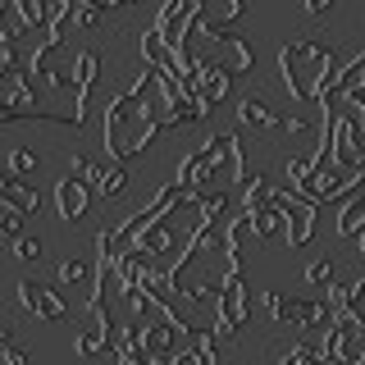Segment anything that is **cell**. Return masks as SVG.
<instances>
[{"mask_svg": "<svg viewBox=\"0 0 365 365\" xmlns=\"http://www.w3.org/2000/svg\"><path fill=\"white\" fill-rule=\"evenodd\" d=\"M279 73H283V87H288L292 106H324L334 96L329 83L338 73V55H334V46L297 37V41L279 46Z\"/></svg>", "mask_w": 365, "mask_h": 365, "instance_id": "cell-1", "label": "cell"}, {"mask_svg": "<svg viewBox=\"0 0 365 365\" xmlns=\"http://www.w3.org/2000/svg\"><path fill=\"white\" fill-rule=\"evenodd\" d=\"M160 133L165 128L151 119V110H146V101H142L137 87H123L106 101V151H110V160H123V165H128V160L142 155Z\"/></svg>", "mask_w": 365, "mask_h": 365, "instance_id": "cell-2", "label": "cell"}, {"mask_svg": "<svg viewBox=\"0 0 365 365\" xmlns=\"http://www.w3.org/2000/svg\"><path fill=\"white\" fill-rule=\"evenodd\" d=\"M251 319V292H247V274L242 265H228L224 269V279H220V306H215V324H210V334L215 338H233L237 329H242Z\"/></svg>", "mask_w": 365, "mask_h": 365, "instance_id": "cell-3", "label": "cell"}, {"mask_svg": "<svg viewBox=\"0 0 365 365\" xmlns=\"http://www.w3.org/2000/svg\"><path fill=\"white\" fill-rule=\"evenodd\" d=\"M19 306L28 315L46 319V324H60V319L68 315V302L55 288H46V283H32V279H19Z\"/></svg>", "mask_w": 365, "mask_h": 365, "instance_id": "cell-4", "label": "cell"}, {"mask_svg": "<svg viewBox=\"0 0 365 365\" xmlns=\"http://www.w3.org/2000/svg\"><path fill=\"white\" fill-rule=\"evenodd\" d=\"M55 210H60L64 224H83L87 210H91V187H87L83 178L64 174L60 182H55Z\"/></svg>", "mask_w": 365, "mask_h": 365, "instance_id": "cell-5", "label": "cell"}, {"mask_svg": "<svg viewBox=\"0 0 365 365\" xmlns=\"http://www.w3.org/2000/svg\"><path fill=\"white\" fill-rule=\"evenodd\" d=\"M256 242V228H251V210L237 205L224 224V265H242V251Z\"/></svg>", "mask_w": 365, "mask_h": 365, "instance_id": "cell-6", "label": "cell"}, {"mask_svg": "<svg viewBox=\"0 0 365 365\" xmlns=\"http://www.w3.org/2000/svg\"><path fill=\"white\" fill-rule=\"evenodd\" d=\"M0 205H5V210H19V215H37L41 210V192L32 187V182H23L19 174L0 169Z\"/></svg>", "mask_w": 365, "mask_h": 365, "instance_id": "cell-7", "label": "cell"}, {"mask_svg": "<svg viewBox=\"0 0 365 365\" xmlns=\"http://www.w3.org/2000/svg\"><path fill=\"white\" fill-rule=\"evenodd\" d=\"M133 251H142V256H151V260H169V256H178V233H174V215L146 228V233L137 237V247H133Z\"/></svg>", "mask_w": 365, "mask_h": 365, "instance_id": "cell-8", "label": "cell"}, {"mask_svg": "<svg viewBox=\"0 0 365 365\" xmlns=\"http://www.w3.org/2000/svg\"><path fill=\"white\" fill-rule=\"evenodd\" d=\"M114 334H119V324H101V319H91L87 315V324L73 334V351L78 356H101V351H110L114 347Z\"/></svg>", "mask_w": 365, "mask_h": 365, "instance_id": "cell-9", "label": "cell"}, {"mask_svg": "<svg viewBox=\"0 0 365 365\" xmlns=\"http://www.w3.org/2000/svg\"><path fill=\"white\" fill-rule=\"evenodd\" d=\"M96 78H101V51H78L73 55V83H78L73 114L87 110V96H91V87H96Z\"/></svg>", "mask_w": 365, "mask_h": 365, "instance_id": "cell-10", "label": "cell"}, {"mask_svg": "<svg viewBox=\"0 0 365 365\" xmlns=\"http://www.w3.org/2000/svg\"><path fill=\"white\" fill-rule=\"evenodd\" d=\"M237 119H242L247 128H256V133H274L283 114L274 110L269 96H242V101H237Z\"/></svg>", "mask_w": 365, "mask_h": 365, "instance_id": "cell-11", "label": "cell"}, {"mask_svg": "<svg viewBox=\"0 0 365 365\" xmlns=\"http://www.w3.org/2000/svg\"><path fill=\"white\" fill-rule=\"evenodd\" d=\"M137 46H142V64H146V68H165V73H174V46L160 37L155 28H146Z\"/></svg>", "mask_w": 365, "mask_h": 365, "instance_id": "cell-12", "label": "cell"}, {"mask_svg": "<svg viewBox=\"0 0 365 365\" xmlns=\"http://www.w3.org/2000/svg\"><path fill=\"white\" fill-rule=\"evenodd\" d=\"M365 228V192H351L347 201H342V210H338V224H334V233L342 237V242H351Z\"/></svg>", "mask_w": 365, "mask_h": 365, "instance_id": "cell-13", "label": "cell"}, {"mask_svg": "<svg viewBox=\"0 0 365 365\" xmlns=\"http://www.w3.org/2000/svg\"><path fill=\"white\" fill-rule=\"evenodd\" d=\"M283 224H288V210L279 201L251 210V228H256V242H269V237H283Z\"/></svg>", "mask_w": 365, "mask_h": 365, "instance_id": "cell-14", "label": "cell"}, {"mask_svg": "<svg viewBox=\"0 0 365 365\" xmlns=\"http://www.w3.org/2000/svg\"><path fill=\"white\" fill-rule=\"evenodd\" d=\"M96 192L101 197H123V192H128V165H123V160H106V165L96 169Z\"/></svg>", "mask_w": 365, "mask_h": 365, "instance_id": "cell-15", "label": "cell"}, {"mask_svg": "<svg viewBox=\"0 0 365 365\" xmlns=\"http://www.w3.org/2000/svg\"><path fill=\"white\" fill-rule=\"evenodd\" d=\"M242 14H247V0H205L201 5V19L215 23V28H233Z\"/></svg>", "mask_w": 365, "mask_h": 365, "instance_id": "cell-16", "label": "cell"}, {"mask_svg": "<svg viewBox=\"0 0 365 365\" xmlns=\"http://www.w3.org/2000/svg\"><path fill=\"white\" fill-rule=\"evenodd\" d=\"M51 9H55V0H14V19L28 32L46 28V23H51Z\"/></svg>", "mask_w": 365, "mask_h": 365, "instance_id": "cell-17", "label": "cell"}, {"mask_svg": "<svg viewBox=\"0 0 365 365\" xmlns=\"http://www.w3.org/2000/svg\"><path fill=\"white\" fill-rule=\"evenodd\" d=\"M269 201H274V182L260 174V169L247 174L242 178V210H260V205H269Z\"/></svg>", "mask_w": 365, "mask_h": 365, "instance_id": "cell-18", "label": "cell"}, {"mask_svg": "<svg viewBox=\"0 0 365 365\" xmlns=\"http://www.w3.org/2000/svg\"><path fill=\"white\" fill-rule=\"evenodd\" d=\"M91 274H96V260H87V256H64V260H60V288L91 283Z\"/></svg>", "mask_w": 365, "mask_h": 365, "instance_id": "cell-19", "label": "cell"}, {"mask_svg": "<svg viewBox=\"0 0 365 365\" xmlns=\"http://www.w3.org/2000/svg\"><path fill=\"white\" fill-rule=\"evenodd\" d=\"M5 169L9 174H19V178H28V174H37L41 169V151H32L28 142H19V146H9V155H5Z\"/></svg>", "mask_w": 365, "mask_h": 365, "instance_id": "cell-20", "label": "cell"}, {"mask_svg": "<svg viewBox=\"0 0 365 365\" xmlns=\"http://www.w3.org/2000/svg\"><path fill=\"white\" fill-rule=\"evenodd\" d=\"M334 279H338L334 256H315V260H306V269H302V283H306V288H329Z\"/></svg>", "mask_w": 365, "mask_h": 365, "instance_id": "cell-21", "label": "cell"}, {"mask_svg": "<svg viewBox=\"0 0 365 365\" xmlns=\"http://www.w3.org/2000/svg\"><path fill=\"white\" fill-rule=\"evenodd\" d=\"M260 311H265L274 324H288V315H292V297H288V292H279V288H269V292H260Z\"/></svg>", "mask_w": 365, "mask_h": 365, "instance_id": "cell-22", "label": "cell"}, {"mask_svg": "<svg viewBox=\"0 0 365 365\" xmlns=\"http://www.w3.org/2000/svg\"><path fill=\"white\" fill-rule=\"evenodd\" d=\"M279 365H324V356L315 351V342H297V347H288L279 356Z\"/></svg>", "mask_w": 365, "mask_h": 365, "instance_id": "cell-23", "label": "cell"}, {"mask_svg": "<svg viewBox=\"0 0 365 365\" xmlns=\"http://www.w3.org/2000/svg\"><path fill=\"white\" fill-rule=\"evenodd\" d=\"M9 256H14V260H23V265H28V260H41V237H32V233H19L14 242H9Z\"/></svg>", "mask_w": 365, "mask_h": 365, "instance_id": "cell-24", "label": "cell"}, {"mask_svg": "<svg viewBox=\"0 0 365 365\" xmlns=\"http://www.w3.org/2000/svg\"><path fill=\"white\" fill-rule=\"evenodd\" d=\"M306 174H311V155H288V160H283V178H288V187H302Z\"/></svg>", "mask_w": 365, "mask_h": 365, "instance_id": "cell-25", "label": "cell"}, {"mask_svg": "<svg viewBox=\"0 0 365 365\" xmlns=\"http://www.w3.org/2000/svg\"><path fill=\"white\" fill-rule=\"evenodd\" d=\"M101 23H106V9H101V5H91V0H87V5L83 9H78V14H73V28H101Z\"/></svg>", "mask_w": 365, "mask_h": 365, "instance_id": "cell-26", "label": "cell"}, {"mask_svg": "<svg viewBox=\"0 0 365 365\" xmlns=\"http://www.w3.org/2000/svg\"><path fill=\"white\" fill-rule=\"evenodd\" d=\"M23 220H28V215H19V210H5V205H0V237H9V242H14V237L23 233Z\"/></svg>", "mask_w": 365, "mask_h": 365, "instance_id": "cell-27", "label": "cell"}, {"mask_svg": "<svg viewBox=\"0 0 365 365\" xmlns=\"http://www.w3.org/2000/svg\"><path fill=\"white\" fill-rule=\"evenodd\" d=\"M279 128L288 133V137H306V133H311V123H306L302 110H292V114H283V119H279Z\"/></svg>", "mask_w": 365, "mask_h": 365, "instance_id": "cell-28", "label": "cell"}, {"mask_svg": "<svg viewBox=\"0 0 365 365\" xmlns=\"http://www.w3.org/2000/svg\"><path fill=\"white\" fill-rule=\"evenodd\" d=\"M334 5H338V0H302V9H306L311 19H324V14H334Z\"/></svg>", "mask_w": 365, "mask_h": 365, "instance_id": "cell-29", "label": "cell"}, {"mask_svg": "<svg viewBox=\"0 0 365 365\" xmlns=\"http://www.w3.org/2000/svg\"><path fill=\"white\" fill-rule=\"evenodd\" d=\"M0 361H5V365H32L23 347H9V351H0Z\"/></svg>", "mask_w": 365, "mask_h": 365, "instance_id": "cell-30", "label": "cell"}, {"mask_svg": "<svg viewBox=\"0 0 365 365\" xmlns=\"http://www.w3.org/2000/svg\"><path fill=\"white\" fill-rule=\"evenodd\" d=\"M9 347H19V334H14V324H0V351H9Z\"/></svg>", "mask_w": 365, "mask_h": 365, "instance_id": "cell-31", "label": "cell"}, {"mask_svg": "<svg viewBox=\"0 0 365 365\" xmlns=\"http://www.w3.org/2000/svg\"><path fill=\"white\" fill-rule=\"evenodd\" d=\"M351 242H356V256H365V228H361L356 237H351Z\"/></svg>", "mask_w": 365, "mask_h": 365, "instance_id": "cell-32", "label": "cell"}, {"mask_svg": "<svg viewBox=\"0 0 365 365\" xmlns=\"http://www.w3.org/2000/svg\"><path fill=\"white\" fill-rule=\"evenodd\" d=\"M351 365H365V347H361V351H356V361H351Z\"/></svg>", "mask_w": 365, "mask_h": 365, "instance_id": "cell-33", "label": "cell"}]
</instances>
